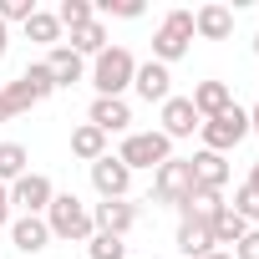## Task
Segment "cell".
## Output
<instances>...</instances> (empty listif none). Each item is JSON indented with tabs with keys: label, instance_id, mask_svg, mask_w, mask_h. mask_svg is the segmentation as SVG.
<instances>
[{
	"label": "cell",
	"instance_id": "6da1fadb",
	"mask_svg": "<svg viewBox=\"0 0 259 259\" xmlns=\"http://www.w3.org/2000/svg\"><path fill=\"white\" fill-rule=\"evenodd\" d=\"M46 229L51 239H66V244H87L97 229H92V208L76 198V193H56L51 208H46Z\"/></svg>",
	"mask_w": 259,
	"mask_h": 259
},
{
	"label": "cell",
	"instance_id": "7a4b0ae2",
	"mask_svg": "<svg viewBox=\"0 0 259 259\" xmlns=\"http://www.w3.org/2000/svg\"><path fill=\"white\" fill-rule=\"evenodd\" d=\"M133 76H138V61H133L127 46H107V51L92 61V87H97V97H122L127 87H133Z\"/></svg>",
	"mask_w": 259,
	"mask_h": 259
},
{
	"label": "cell",
	"instance_id": "3957f363",
	"mask_svg": "<svg viewBox=\"0 0 259 259\" xmlns=\"http://www.w3.org/2000/svg\"><path fill=\"white\" fill-rule=\"evenodd\" d=\"M198 133H203V148H208V153H234V148L249 138V112L234 102L229 112H219V117L198 122Z\"/></svg>",
	"mask_w": 259,
	"mask_h": 259
},
{
	"label": "cell",
	"instance_id": "277c9868",
	"mask_svg": "<svg viewBox=\"0 0 259 259\" xmlns=\"http://www.w3.org/2000/svg\"><path fill=\"white\" fill-rule=\"evenodd\" d=\"M188 46H193V11H168L153 36V61L173 66L178 56H188Z\"/></svg>",
	"mask_w": 259,
	"mask_h": 259
},
{
	"label": "cell",
	"instance_id": "5b68a950",
	"mask_svg": "<svg viewBox=\"0 0 259 259\" xmlns=\"http://www.w3.org/2000/svg\"><path fill=\"white\" fill-rule=\"evenodd\" d=\"M193 193V168L188 158H168L163 168H153V198L168 208H183V198Z\"/></svg>",
	"mask_w": 259,
	"mask_h": 259
},
{
	"label": "cell",
	"instance_id": "8992f818",
	"mask_svg": "<svg viewBox=\"0 0 259 259\" xmlns=\"http://www.w3.org/2000/svg\"><path fill=\"white\" fill-rule=\"evenodd\" d=\"M117 158L127 163V173H133V168H163L173 158V143L163 133H127V143H122Z\"/></svg>",
	"mask_w": 259,
	"mask_h": 259
},
{
	"label": "cell",
	"instance_id": "52a82bcc",
	"mask_svg": "<svg viewBox=\"0 0 259 259\" xmlns=\"http://www.w3.org/2000/svg\"><path fill=\"white\" fill-rule=\"evenodd\" d=\"M51 198H56V188H51L46 173H21L11 183V208H21V213H46Z\"/></svg>",
	"mask_w": 259,
	"mask_h": 259
},
{
	"label": "cell",
	"instance_id": "ba28073f",
	"mask_svg": "<svg viewBox=\"0 0 259 259\" xmlns=\"http://www.w3.org/2000/svg\"><path fill=\"white\" fill-rule=\"evenodd\" d=\"M92 188H97L102 198H127V188H133V173H127V163H122L117 153H102V158L92 163Z\"/></svg>",
	"mask_w": 259,
	"mask_h": 259
},
{
	"label": "cell",
	"instance_id": "9c48e42d",
	"mask_svg": "<svg viewBox=\"0 0 259 259\" xmlns=\"http://www.w3.org/2000/svg\"><path fill=\"white\" fill-rule=\"evenodd\" d=\"M133 224H138V208L127 203V198H102V203L92 208V229H97V234H112V239H122Z\"/></svg>",
	"mask_w": 259,
	"mask_h": 259
},
{
	"label": "cell",
	"instance_id": "30bf717a",
	"mask_svg": "<svg viewBox=\"0 0 259 259\" xmlns=\"http://www.w3.org/2000/svg\"><path fill=\"white\" fill-rule=\"evenodd\" d=\"M188 168H193V188H208V193H224V183H229V158L224 153H193L188 158Z\"/></svg>",
	"mask_w": 259,
	"mask_h": 259
},
{
	"label": "cell",
	"instance_id": "8fae6325",
	"mask_svg": "<svg viewBox=\"0 0 259 259\" xmlns=\"http://www.w3.org/2000/svg\"><path fill=\"white\" fill-rule=\"evenodd\" d=\"M158 133L173 143V138H193L198 133V112H193V102L188 97H168L163 102V127H158Z\"/></svg>",
	"mask_w": 259,
	"mask_h": 259
},
{
	"label": "cell",
	"instance_id": "7c38bea8",
	"mask_svg": "<svg viewBox=\"0 0 259 259\" xmlns=\"http://www.w3.org/2000/svg\"><path fill=\"white\" fill-rule=\"evenodd\" d=\"M133 87H138V97H143V102H158V107L173 97V76H168V66H163V61H143V66H138V76H133Z\"/></svg>",
	"mask_w": 259,
	"mask_h": 259
},
{
	"label": "cell",
	"instance_id": "4fadbf2b",
	"mask_svg": "<svg viewBox=\"0 0 259 259\" xmlns=\"http://www.w3.org/2000/svg\"><path fill=\"white\" fill-rule=\"evenodd\" d=\"M188 102H193L198 122H208V117H219V112H229V107H234V87H229V81H198Z\"/></svg>",
	"mask_w": 259,
	"mask_h": 259
},
{
	"label": "cell",
	"instance_id": "5bb4252c",
	"mask_svg": "<svg viewBox=\"0 0 259 259\" xmlns=\"http://www.w3.org/2000/svg\"><path fill=\"white\" fill-rule=\"evenodd\" d=\"M11 244H16L21 254H41V249L51 244L46 219H41V213H21V219H11Z\"/></svg>",
	"mask_w": 259,
	"mask_h": 259
},
{
	"label": "cell",
	"instance_id": "9a60e30c",
	"mask_svg": "<svg viewBox=\"0 0 259 259\" xmlns=\"http://www.w3.org/2000/svg\"><path fill=\"white\" fill-rule=\"evenodd\" d=\"M87 122L97 127V133H127V122H133V107H127L122 97H97Z\"/></svg>",
	"mask_w": 259,
	"mask_h": 259
},
{
	"label": "cell",
	"instance_id": "2e32d148",
	"mask_svg": "<svg viewBox=\"0 0 259 259\" xmlns=\"http://www.w3.org/2000/svg\"><path fill=\"white\" fill-rule=\"evenodd\" d=\"M229 31H234V11H229V6H198V11H193V36H203V41H229Z\"/></svg>",
	"mask_w": 259,
	"mask_h": 259
},
{
	"label": "cell",
	"instance_id": "e0dca14e",
	"mask_svg": "<svg viewBox=\"0 0 259 259\" xmlns=\"http://www.w3.org/2000/svg\"><path fill=\"white\" fill-rule=\"evenodd\" d=\"M46 71H51V81H56V87H76V81L87 76V61H81L71 46H51V56H46Z\"/></svg>",
	"mask_w": 259,
	"mask_h": 259
},
{
	"label": "cell",
	"instance_id": "ac0fdd59",
	"mask_svg": "<svg viewBox=\"0 0 259 259\" xmlns=\"http://www.w3.org/2000/svg\"><path fill=\"white\" fill-rule=\"evenodd\" d=\"M178 249H183L188 259H208V254H213V229H208L203 219H183V224H178Z\"/></svg>",
	"mask_w": 259,
	"mask_h": 259
},
{
	"label": "cell",
	"instance_id": "d6986e66",
	"mask_svg": "<svg viewBox=\"0 0 259 259\" xmlns=\"http://www.w3.org/2000/svg\"><path fill=\"white\" fill-rule=\"evenodd\" d=\"M71 153H76L81 163H97V158L107 153V133H97L92 122H81L76 133H71Z\"/></svg>",
	"mask_w": 259,
	"mask_h": 259
},
{
	"label": "cell",
	"instance_id": "ffe728a7",
	"mask_svg": "<svg viewBox=\"0 0 259 259\" xmlns=\"http://www.w3.org/2000/svg\"><path fill=\"white\" fill-rule=\"evenodd\" d=\"M21 173H31V153L21 148V143H0V183H16Z\"/></svg>",
	"mask_w": 259,
	"mask_h": 259
},
{
	"label": "cell",
	"instance_id": "44dd1931",
	"mask_svg": "<svg viewBox=\"0 0 259 259\" xmlns=\"http://www.w3.org/2000/svg\"><path fill=\"white\" fill-rule=\"evenodd\" d=\"M71 51H76V56H102V51H107V26L92 21V26L71 31Z\"/></svg>",
	"mask_w": 259,
	"mask_h": 259
},
{
	"label": "cell",
	"instance_id": "7402d4cb",
	"mask_svg": "<svg viewBox=\"0 0 259 259\" xmlns=\"http://www.w3.org/2000/svg\"><path fill=\"white\" fill-rule=\"evenodd\" d=\"M208 229H213V249H219V244H229V249H234V244H239V239L249 234V224H244V219H239L234 208H224V213H219V219H213Z\"/></svg>",
	"mask_w": 259,
	"mask_h": 259
},
{
	"label": "cell",
	"instance_id": "603a6c76",
	"mask_svg": "<svg viewBox=\"0 0 259 259\" xmlns=\"http://www.w3.org/2000/svg\"><path fill=\"white\" fill-rule=\"evenodd\" d=\"M56 21H61V31H81V26L97 21V6H92V0H61Z\"/></svg>",
	"mask_w": 259,
	"mask_h": 259
},
{
	"label": "cell",
	"instance_id": "cb8c5ba5",
	"mask_svg": "<svg viewBox=\"0 0 259 259\" xmlns=\"http://www.w3.org/2000/svg\"><path fill=\"white\" fill-rule=\"evenodd\" d=\"M26 36L41 41V46H56V41H61V21H56V11H36V16L26 21Z\"/></svg>",
	"mask_w": 259,
	"mask_h": 259
},
{
	"label": "cell",
	"instance_id": "d4e9b609",
	"mask_svg": "<svg viewBox=\"0 0 259 259\" xmlns=\"http://www.w3.org/2000/svg\"><path fill=\"white\" fill-rule=\"evenodd\" d=\"M21 87L31 92V102H46V97L56 92V81H51V71H46V61H31V66L21 71Z\"/></svg>",
	"mask_w": 259,
	"mask_h": 259
},
{
	"label": "cell",
	"instance_id": "484cf974",
	"mask_svg": "<svg viewBox=\"0 0 259 259\" xmlns=\"http://www.w3.org/2000/svg\"><path fill=\"white\" fill-rule=\"evenodd\" d=\"M229 208H234V213H239V219H244L249 229L259 224V193H254L249 183H239V188H234V203H229Z\"/></svg>",
	"mask_w": 259,
	"mask_h": 259
},
{
	"label": "cell",
	"instance_id": "4316f807",
	"mask_svg": "<svg viewBox=\"0 0 259 259\" xmlns=\"http://www.w3.org/2000/svg\"><path fill=\"white\" fill-rule=\"evenodd\" d=\"M97 11L102 16H117V21H138L148 6H143V0H97Z\"/></svg>",
	"mask_w": 259,
	"mask_h": 259
},
{
	"label": "cell",
	"instance_id": "83f0119b",
	"mask_svg": "<svg viewBox=\"0 0 259 259\" xmlns=\"http://www.w3.org/2000/svg\"><path fill=\"white\" fill-rule=\"evenodd\" d=\"M87 249H92V259H122V254H127V244H122V239H112V234H92V239H87Z\"/></svg>",
	"mask_w": 259,
	"mask_h": 259
},
{
	"label": "cell",
	"instance_id": "f1b7e54d",
	"mask_svg": "<svg viewBox=\"0 0 259 259\" xmlns=\"http://www.w3.org/2000/svg\"><path fill=\"white\" fill-rule=\"evenodd\" d=\"M36 11H41L36 0H0V21H6V26H11V21H21V26H26Z\"/></svg>",
	"mask_w": 259,
	"mask_h": 259
},
{
	"label": "cell",
	"instance_id": "f546056e",
	"mask_svg": "<svg viewBox=\"0 0 259 259\" xmlns=\"http://www.w3.org/2000/svg\"><path fill=\"white\" fill-rule=\"evenodd\" d=\"M6 102H11V117H21V112H31V107H36V102H31V92L21 87V76L6 87Z\"/></svg>",
	"mask_w": 259,
	"mask_h": 259
},
{
	"label": "cell",
	"instance_id": "4dcf8cb0",
	"mask_svg": "<svg viewBox=\"0 0 259 259\" xmlns=\"http://www.w3.org/2000/svg\"><path fill=\"white\" fill-rule=\"evenodd\" d=\"M229 254H234V259H259V229H249V234H244Z\"/></svg>",
	"mask_w": 259,
	"mask_h": 259
},
{
	"label": "cell",
	"instance_id": "1f68e13d",
	"mask_svg": "<svg viewBox=\"0 0 259 259\" xmlns=\"http://www.w3.org/2000/svg\"><path fill=\"white\" fill-rule=\"evenodd\" d=\"M6 224H11V188L0 183V229H6Z\"/></svg>",
	"mask_w": 259,
	"mask_h": 259
},
{
	"label": "cell",
	"instance_id": "d6a6232c",
	"mask_svg": "<svg viewBox=\"0 0 259 259\" xmlns=\"http://www.w3.org/2000/svg\"><path fill=\"white\" fill-rule=\"evenodd\" d=\"M6 46H11V31H6V21H0V61H6Z\"/></svg>",
	"mask_w": 259,
	"mask_h": 259
},
{
	"label": "cell",
	"instance_id": "836d02e7",
	"mask_svg": "<svg viewBox=\"0 0 259 259\" xmlns=\"http://www.w3.org/2000/svg\"><path fill=\"white\" fill-rule=\"evenodd\" d=\"M249 133H254V138H259V107H254V112H249Z\"/></svg>",
	"mask_w": 259,
	"mask_h": 259
},
{
	"label": "cell",
	"instance_id": "e575fe53",
	"mask_svg": "<svg viewBox=\"0 0 259 259\" xmlns=\"http://www.w3.org/2000/svg\"><path fill=\"white\" fill-rule=\"evenodd\" d=\"M249 188H254V193H259V163H254V168H249Z\"/></svg>",
	"mask_w": 259,
	"mask_h": 259
},
{
	"label": "cell",
	"instance_id": "d590c367",
	"mask_svg": "<svg viewBox=\"0 0 259 259\" xmlns=\"http://www.w3.org/2000/svg\"><path fill=\"white\" fill-rule=\"evenodd\" d=\"M11 117V102H6V92H0V122H6Z\"/></svg>",
	"mask_w": 259,
	"mask_h": 259
},
{
	"label": "cell",
	"instance_id": "8d00e7d4",
	"mask_svg": "<svg viewBox=\"0 0 259 259\" xmlns=\"http://www.w3.org/2000/svg\"><path fill=\"white\" fill-rule=\"evenodd\" d=\"M208 259H234V254H229V249H213V254H208Z\"/></svg>",
	"mask_w": 259,
	"mask_h": 259
},
{
	"label": "cell",
	"instance_id": "74e56055",
	"mask_svg": "<svg viewBox=\"0 0 259 259\" xmlns=\"http://www.w3.org/2000/svg\"><path fill=\"white\" fill-rule=\"evenodd\" d=\"M254 56H259V36H254Z\"/></svg>",
	"mask_w": 259,
	"mask_h": 259
}]
</instances>
